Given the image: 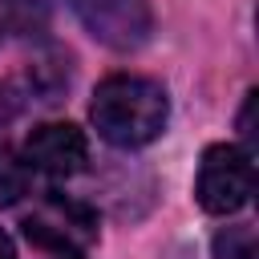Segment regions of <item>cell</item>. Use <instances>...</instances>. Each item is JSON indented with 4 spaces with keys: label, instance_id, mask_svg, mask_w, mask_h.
<instances>
[{
    "label": "cell",
    "instance_id": "cell-5",
    "mask_svg": "<svg viewBox=\"0 0 259 259\" xmlns=\"http://www.w3.org/2000/svg\"><path fill=\"white\" fill-rule=\"evenodd\" d=\"M20 158L28 170H40L49 178H73L89 162V138L73 121H40L24 138Z\"/></svg>",
    "mask_w": 259,
    "mask_h": 259
},
{
    "label": "cell",
    "instance_id": "cell-6",
    "mask_svg": "<svg viewBox=\"0 0 259 259\" xmlns=\"http://www.w3.org/2000/svg\"><path fill=\"white\" fill-rule=\"evenodd\" d=\"M28 166L20 154H12L8 146H0V206L16 202L20 194H28Z\"/></svg>",
    "mask_w": 259,
    "mask_h": 259
},
{
    "label": "cell",
    "instance_id": "cell-1",
    "mask_svg": "<svg viewBox=\"0 0 259 259\" xmlns=\"http://www.w3.org/2000/svg\"><path fill=\"white\" fill-rule=\"evenodd\" d=\"M89 121H93L97 138H105L109 146L138 150V146H150L166 130L170 97H166L162 81H154V77L113 73L93 89Z\"/></svg>",
    "mask_w": 259,
    "mask_h": 259
},
{
    "label": "cell",
    "instance_id": "cell-9",
    "mask_svg": "<svg viewBox=\"0 0 259 259\" xmlns=\"http://www.w3.org/2000/svg\"><path fill=\"white\" fill-rule=\"evenodd\" d=\"M0 259H16V247H12L8 231H0Z\"/></svg>",
    "mask_w": 259,
    "mask_h": 259
},
{
    "label": "cell",
    "instance_id": "cell-8",
    "mask_svg": "<svg viewBox=\"0 0 259 259\" xmlns=\"http://www.w3.org/2000/svg\"><path fill=\"white\" fill-rule=\"evenodd\" d=\"M28 20V0H0V45Z\"/></svg>",
    "mask_w": 259,
    "mask_h": 259
},
{
    "label": "cell",
    "instance_id": "cell-7",
    "mask_svg": "<svg viewBox=\"0 0 259 259\" xmlns=\"http://www.w3.org/2000/svg\"><path fill=\"white\" fill-rule=\"evenodd\" d=\"M214 259H255V231L251 227H227L214 235Z\"/></svg>",
    "mask_w": 259,
    "mask_h": 259
},
{
    "label": "cell",
    "instance_id": "cell-3",
    "mask_svg": "<svg viewBox=\"0 0 259 259\" xmlns=\"http://www.w3.org/2000/svg\"><path fill=\"white\" fill-rule=\"evenodd\" d=\"M255 190V166L251 154L235 142H214L202 150L198 174H194V198L206 214H235L251 202Z\"/></svg>",
    "mask_w": 259,
    "mask_h": 259
},
{
    "label": "cell",
    "instance_id": "cell-4",
    "mask_svg": "<svg viewBox=\"0 0 259 259\" xmlns=\"http://www.w3.org/2000/svg\"><path fill=\"white\" fill-rule=\"evenodd\" d=\"M93 40L117 53H134L154 36L150 0H65Z\"/></svg>",
    "mask_w": 259,
    "mask_h": 259
},
{
    "label": "cell",
    "instance_id": "cell-2",
    "mask_svg": "<svg viewBox=\"0 0 259 259\" xmlns=\"http://www.w3.org/2000/svg\"><path fill=\"white\" fill-rule=\"evenodd\" d=\"M20 227H24L28 243H36L40 251L61 255V259H85L97 243V210L77 198H65V194L40 198L24 214Z\"/></svg>",
    "mask_w": 259,
    "mask_h": 259
}]
</instances>
